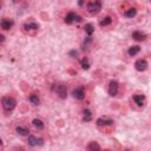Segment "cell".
Returning <instances> with one entry per match:
<instances>
[{
  "mask_svg": "<svg viewBox=\"0 0 151 151\" xmlns=\"http://www.w3.org/2000/svg\"><path fill=\"white\" fill-rule=\"evenodd\" d=\"M1 105L5 111H12L17 106V100L12 97H2L1 99Z\"/></svg>",
  "mask_w": 151,
  "mask_h": 151,
  "instance_id": "1",
  "label": "cell"
},
{
  "mask_svg": "<svg viewBox=\"0 0 151 151\" xmlns=\"http://www.w3.org/2000/svg\"><path fill=\"white\" fill-rule=\"evenodd\" d=\"M101 9V1H91L87 4V12L91 14H96Z\"/></svg>",
  "mask_w": 151,
  "mask_h": 151,
  "instance_id": "2",
  "label": "cell"
},
{
  "mask_svg": "<svg viewBox=\"0 0 151 151\" xmlns=\"http://www.w3.org/2000/svg\"><path fill=\"white\" fill-rule=\"evenodd\" d=\"M64 21L66 22V24H72V22H80L81 21V17L80 15H78L77 13H74V12H68L66 15H65V18H64Z\"/></svg>",
  "mask_w": 151,
  "mask_h": 151,
  "instance_id": "3",
  "label": "cell"
},
{
  "mask_svg": "<svg viewBox=\"0 0 151 151\" xmlns=\"http://www.w3.org/2000/svg\"><path fill=\"white\" fill-rule=\"evenodd\" d=\"M53 90H54V92L58 94L59 98L65 99V98L67 97V88H66L65 85H57V86L53 87Z\"/></svg>",
  "mask_w": 151,
  "mask_h": 151,
  "instance_id": "4",
  "label": "cell"
},
{
  "mask_svg": "<svg viewBox=\"0 0 151 151\" xmlns=\"http://www.w3.org/2000/svg\"><path fill=\"white\" fill-rule=\"evenodd\" d=\"M118 88H119V84H118V81H116V80H111L110 84H109V94L112 96V97L117 96V93H118Z\"/></svg>",
  "mask_w": 151,
  "mask_h": 151,
  "instance_id": "5",
  "label": "cell"
},
{
  "mask_svg": "<svg viewBox=\"0 0 151 151\" xmlns=\"http://www.w3.org/2000/svg\"><path fill=\"white\" fill-rule=\"evenodd\" d=\"M96 124L98 126H107V125H112L113 124V120L111 118H107V117H99L96 120Z\"/></svg>",
  "mask_w": 151,
  "mask_h": 151,
  "instance_id": "6",
  "label": "cell"
},
{
  "mask_svg": "<svg viewBox=\"0 0 151 151\" xmlns=\"http://www.w3.org/2000/svg\"><path fill=\"white\" fill-rule=\"evenodd\" d=\"M134 67H136L137 71L143 72V71H145V70L147 68V61H146L145 59H138V60L134 63Z\"/></svg>",
  "mask_w": 151,
  "mask_h": 151,
  "instance_id": "7",
  "label": "cell"
},
{
  "mask_svg": "<svg viewBox=\"0 0 151 151\" xmlns=\"http://www.w3.org/2000/svg\"><path fill=\"white\" fill-rule=\"evenodd\" d=\"M27 143L29 146H37V145H42L44 140H42V138H35L34 136H28Z\"/></svg>",
  "mask_w": 151,
  "mask_h": 151,
  "instance_id": "8",
  "label": "cell"
},
{
  "mask_svg": "<svg viewBox=\"0 0 151 151\" xmlns=\"http://www.w3.org/2000/svg\"><path fill=\"white\" fill-rule=\"evenodd\" d=\"M73 97L76 98V99H78V100H83L84 98H85V91H84V88L83 87H78V88H76V90H73Z\"/></svg>",
  "mask_w": 151,
  "mask_h": 151,
  "instance_id": "9",
  "label": "cell"
},
{
  "mask_svg": "<svg viewBox=\"0 0 151 151\" xmlns=\"http://www.w3.org/2000/svg\"><path fill=\"white\" fill-rule=\"evenodd\" d=\"M13 24H14L13 20L12 19H8V18H5V19H2L0 21V26H1L2 29H9L13 26Z\"/></svg>",
  "mask_w": 151,
  "mask_h": 151,
  "instance_id": "10",
  "label": "cell"
},
{
  "mask_svg": "<svg viewBox=\"0 0 151 151\" xmlns=\"http://www.w3.org/2000/svg\"><path fill=\"white\" fill-rule=\"evenodd\" d=\"M132 38L137 41H144L146 39V34L144 32H140V31H134L132 33Z\"/></svg>",
  "mask_w": 151,
  "mask_h": 151,
  "instance_id": "11",
  "label": "cell"
},
{
  "mask_svg": "<svg viewBox=\"0 0 151 151\" xmlns=\"http://www.w3.org/2000/svg\"><path fill=\"white\" fill-rule=\"evenodd\" d=\"M132 99L134 100V103H136L137 105L142 106V105L144 104V101H145V96H144V94H134V96L132 97Z\"/></svg>",
  "mask_w": 151,
  "mask_h": 151,
  "instance_id": "12",
  "label": "cell"
},
{
  "mask_svg": "<svg viewBox=\"0 0 151 151\" xmlns=\"http://www.w3.org/2000/svg\"><path fill=\"white\" fill-rule=\"evenodd\" d=\"M15 131L20 136H28L29 134V130L27 127H25V126H17L15 127Z\"/></svg>",
  "mask_w": 151,
  "mask_h": 151,
  "instance_id": "13",
  "label": "cell"
},
{
  "mask_svg": "<svg viewBox=\"0 0 151 151\" xmlns=\"http://www.w3.org/2000/svg\"><path fill=\"white\" fill-rule=\"evenodd\" d=\"M86 150L87 151H100V146L96 142H90L88 145H87V147H86Z\"/></svg>",
  "mask_w": 151,
  "mask_h": 151,
  "instance_id": "14",
  "label": "cell"
},
{
  "mask_svg": "<svg viewBox=\"0 0 151 151\" xmlns=\"http://www.w3.org/2000/svg\"><path fill=\"white\" fill-rule=\"evenodd\" d=\"M139 51H140V47H139L138 45H134V46H131V47L127 50V53H129L130 57H133V55H136L137 53H139Z\"/></svg>",
  "mask_w": 151,
  "mask_h": 151,
  "instance_id": "15",
  "label": "cell"
},
{
  "mask_svg": "<svg viewBox=\"0 0 151 151\" xmlns=\"http://www.w3.org/2000/svg\"><path fill=\"white\" fill-rule=\"evenodd\" d=\"M24 28L26 31H28V29H38L39 25L37 22H26V24H24Z\"/></svg>",
  "mask_w": 151,
  "mask_h": 151,
  "instance_id": "16",
  "label": "cell"
},
{
  "mask_svg": "<svg viewBox=\"0 0 151 151\" xmlns=\"http://www.w3.org/2000/svg\"><path fill=\"white\" fill-rule=\"evenodd\" d=\"M32 124H33L34 127L38 129V130H42V129H44V123H42L40 119H38V118H34L33 122H32Z\"/></svg>",
  "mask_w": 151,
  "mask_h": 151,
  "instance_id": "17",
  "label": "cell"
},
{
  "mask_svg": "<svg viewBox=\"0 0 151 151\" xmlns=\"http://www.w3.org/2000/svg\"><path fill=\"white\" fill-rule=\"evenodd\" d=\"M125 17H127V18H133L136 14H137V9L134 8V7H132V8H129V9H126L125 11Z\"/></svg>",
  "mask_w": 151,
  "mask_h": 151,
  "instance_id": "18",
  "label": "cell"
},
{
  "mask_svg": "<svg viewBox=\"0 0 151 151\" xmlns=\"http://www.w3.org/2000/svg\"><path fill=\"white\" fill-rule=\"evenodd\" d=\"M84 29H85V32L88 34V37H91V34L94 32V26H93L92 24H86V25L84 26Z\"/></svg>",
  "mask_w": 151,
  "mask_h": 151,
  "instance_id": "19",
  "label": "cell"
},
{
  "mask_svg": "<svg viewBox=\"0 0 151 151\" xmlns=\"http://www.w3.org/2000/svg\"><path fill=\"white\" fill-rule=\"evenodd\" d=\"M112 22V18L111 17H105V18H103L100 21H99V25L100 26H107V25H110Z\"/></svg>",
  "mask_w": 151,
  "mask_h": 151,
  "instance_id": "20",
  "label": "cell"
},
{
  "mask_svg": "<svg viewBox=\"0 0 151 151\" xmlns=\"http://www.w3.org/2000/svg\"><path fill=\"white\" fill-rule=\"evenodd\" d=\"M91 42H92V38H91V37L85 38V40H84V42H83V50L87 51L88 47H90V45H91Z\"/></svg>",
  "mask_w": 151,
  "mask_h": 151,
  "instance_id": "21",
  "label": "cell"
},
{
  "mask_svg": "<svg viewBox=\"0 0 151 151\" xmlns=\"http://www.w3.org/2000/svg\"><path fill=\"white\" fill-rule=\"evenodd\" d=\"M92 119V113L90 110H84V117H83V120L84 122H90Z\"/></svg>",
  "mask_w": 151,
  "mask_h": 151,
  "instance_id": "22",
  "label": "cell"
},
{
  "mask_svg": "<svg viewBox=\"0 0 151 151\" xmlns=\"http://www.w3.org/2000/svg\"><path fill=\"white\" fill-rule=\"evenodd\" d=\"M80 65H81V67L84 70H88L90 68V61H88V59L87 58H83L80 60Z\"/></svg>",
  "mask_w": 151,
  "mask_h": 151,
  "instance_id": "23",
  "label": "cell"
},
{
  "mask_svg": "<svg viewBox=\"0 0 151 151\" xmlns=\"http://www.w3.org/2000/svg\"><path fill=\"white\" fill-rule=\"evenodd\" d=\"M28 100H29L32 104H34V105H38V104H39V97H38L37 94H31V96L28 97Z\"/></svg>",
  "mask_w": 151,
  "mask_h": 151,
  "instance_id": "24",
  "label": "cell"
},
{
  "mask_svg": "<svg viewBox=\"0 0 151 151\" xmlns=\"http://www.w3.org/2000/svg\"><path fill=\"white\" fill-rule=\"evenodd\" d=\"M71 57H77V54H78V52L76 51V50H72V51H70V53H68Z\"/></svg>",
  "mask_w": 151,
  "mask_h": 151,
  "instance_id": "25",
  "label": "cell"
},
{
  "mask_svg": "<svg viewBox=\"0 0 151 151\" xmlns=\"http://www.w3.org/2000/svg\"><path fill=\"white\" fill-rule=\"evenodd\" d=\"M4 41H5V35L0 34V44H1V42H4Z\"/></svg>",
  "mask_w": 151,
  "mask_h": 151,
  "instance_id": "26",
  "label": "cell"
},
{
  "mask_svg": "<svg viewBox=\"0 0 151 151\" xmlns=\"http://www.w3.org/2000/svg\"><path fill=\"white\" fill-rule=\"evenodd\" d=\"M78 5H79V6H81V5H84V1H79V2H78Z\"/></svg>",
  "mask_w": 151,
  "mask_h": 151,
  "instance_id": "27",
  "label": "cell"
},
{
  "mask_svg": "<svg viewBox=\"0 0 151 151\" xmlns=\"http://www.w3.org/2000/svg\"><path fill=\"white\" fill-rule=\"evenodd\" d=\"M1 144H2V140H1V138H0V145H1Z\"/></svg>",
  "mask_w": 151,
  "mask_h": 151,
  "instance_id": "28",
  "label": "cell"
},
{
  "mask_svg": "<svg viewBox=\"0 0 151 151\" xmlns=\"http://www.w3.org/2000/svg\"><path fill=\"white\" fill-rule=\"evenodd\" d=\"M125 151H130V150H125Z\"/></svg>",
  "mask_w": 151,
  "mask_h": 151,
  "instance_id": "29",
  "label": "cell"
}]
</instances>
